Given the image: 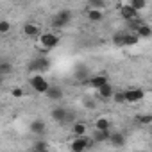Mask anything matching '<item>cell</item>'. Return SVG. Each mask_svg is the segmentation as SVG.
I'll use <instances>...</instances> for the list:
<instances>
[{"label":"cell","instance_id":"27","mask_svg":"<svg viewBox=\"0 0 152 152\" xmlns=\"http://www.w3.org/2000/svg\"><path fill=\"white\" fill-rule=\"evenodd\" d=\"M113 100H115V102H118V104H125V93H124V91H115Z\"/></svg>","mask_w":152,"mask_h":152},{"label":"cell","instance_id":"3","mask_svg":"<svg viewBox=\"0 0 152 152\" xmlns=\"http://www.w3.org/2000/svg\"><path fill=\"white\" fill-rule=\"evenodd\" d=\"M70 22H72V11H70V9H61V11H57V15L54 16L52 25H54L56 29H63V27H66Z\"/></svg>","mask_w":152,"mask_h":152},{"label":"cell","instance_id":"4","mask_svg":"<svg viewBox=\"0 0 152 152\" xmlns=\"http://www.w3.org/2000/svg\"><path fill=\"white\" fill-rule=\"evenodd\" d=\"M120 15H122V18L125 20V22H129V23H134V25H138L141 20H140V11H136L134 7H131V6H122L120 7Z\"/></svg>","mask_w":152,"mask_h":152},{"label":"cell","instance_id":"9","mask_svg":"<svg viewBox=\"0 0 152 152\" xmlns=\"http://www.w3.org/2000/svg\"><path fill=\"white\" fill-rule=\"evenodd\" d=\"M95 91H97V99H100V100H113V97H115V88L109 83H106L104 86L97 88Z\"/></svg>","mask_w":152,"mask_h":152},{"label":"cell","instance_id":"28","mask_svg":"<svg viewBox=\"0 0 152 152\" xmlns=\"http://www.w3.org/2000/svg\"><path fill=\"white\" fill-rule=\"evenodd\" d=\"M11 95H13L15 99H22V97H23V90H22L20 86H15V88L11 90Z\"/></svg>","mask_w":152,"mask_h":152},{"label":"cell","instance_id":"2","mask_svg":"<svg viewBox=\"0 0 152 152\" xmlns=\"http://www.w3.org/2000/svg\"><path fill=\"white\" fill-rule=\"evenodd\" d=\"M29 84H31V88H32L36 93H39V95H45V93L48 91V88H50V83L43 77V73L32 75V77L29 79Z\"/></svg>","mask_w":152,"mask_h":152},{"label":"cell","instance_id":"21","mask_svg":"<svg viewBox=\"0 0 152 152\" xmlns=\"http://www.w3.org/2000/svg\"><path fill=\"white\" fill-rule=\"evenodd\" d=\"M32 150H38V152H43V150H48V143L43 140V138H38L34 143H32Z\"/></svg>","mask_w":152,"mask_h":152},{"label":"cell","instance_id":"18","mask_svg":"<svg viewBox=\"0 0 152 152\" xmlns=\"http://www.w3.org/2000/svg\"><path fill=\"white\" fill-rule=\"evenodd\" d=\"M109 141H111V145H113V147H116V148H122V147L125 145V136H124L122 132H111V138H109Z\"/></svg>","mask_w":152,"mask_h":152},{"label":"cell","instance_id":"12","mask_svg":"<svg viewBox=\"0 0 152 152\" xmlns=\"http://www.w3.org/2000/svg\"><path fill=\"white\" fill-rule=\"evenodd\" d=\"M72 134L73 136H86L88 134V124L83 120H75L72 124Z\"/></svg>","mask_w":152,"mask_h":152},{"label":"cell","instance_id":"26","mask_svg":"<svg viewBox=\"0 0 152 152\" xmlns=\"http://www.w3.org/2000/svg\"><path fill=\"white\" fill-rule=\"evenodd\" d=\"M113 43H115L116 47H124V32H116V34L113 36Z\"/></svg>","mask_w":152,"mask_h":152},{"label":"cell","instance_id":"13","mask_svg":"<svg viewBox=\"0 0 152 152\" xmlns=\"http://www.w3.org/2000/svg\"><path fill=\"white\" fill-rule=\"evenodd\" d=\"M29 129H31V132L34 136H43L47 132V124L43 120H32L31 125H29Z\"/></svg>","mask_w":152,"mask_h":152},{"label":"cell","instance_id":"25","mask_svg":"<svg viewBox=\"0 0 152 152\" xmlns=\"http://www.w3.org/2000/svg\"><path fill=\"white\" fill-rule=\"evenodd\" d=\"M9 72H11V63H9V61H2V63H0V73L6 75V73H9Z\"/></svg>","mask_w":152,"mask_h":152},{"label":"cell","instance_id":"5","mask_svg":"<svg viewBox=\"0 0 152 152\" xmlns=\"http://www.w3.org/2000/svg\"><path fill=\"white\" fill-rule=\"evenodd\" d=\"M29 70L31 72H36V73H45V72H48L50 70V61L47 59V57H36V59H32L31 63H29Z\"/></svg>","mask_w":152,"mask_h":152},{"label":"cell","instance_id":"22","mask_svg":"<svg viewBox=\"0 0 152 152\" xmlns=\"http://www.w3.org/2000/svg\"><path fill=\"white\" fill-rule=\"evenodd\" d=\"M136 122L141 124V125H148V124H152V115L150 113H141V115L136 116Z\"/></svg>","mask_w":152,"mask_h":152},{"label":"cell","instance_id":"23","mask_svg":"<svg viewBox=\"0 0 152 152\" xmlns=\"http://www.w3.org/2000/svg\"><path fill=\"white\" fill-rule=\"evenodd\" d=\"M88 7H97V9H106V2L104 0H90Z\"/></svg>","mask_w":152,"mask_h":152},{"label":"cell","instance_id":"29","mask_svg":"<svg viewBox=\"0 0 152 152\" xmlns=\"http://www.w3.org/2000/svg\"><path fill=\"white\" fill-rule=\"evenodd\" d=\"M84 106H88V107H91V109H93V107H95V102H93L91 99H88V100H84Z\"/></svg>","mask_w":152,"mask_h":152},{"label":"cell","instance_id":"20","mask_svg":"<svg viewBox=\"0 0 152 152\" xmlns=\"http://www.w3.org/2000/svg\"><path fill=\"white\" fill-rule=\"evenodd\" d=\"M109 138H111V129H106V131H99V129H95V136H93V140L95 141H109Z\"/></svg>","mask_w":152,"mask_h":152},{"label":"cell","instance_id":"11","mask_svg":"<svg viewBox=\"0 0 152 152\" xmlns=\"http://www.w3.org/2000/svg\"><path fill=\"white\" fill-rule=\"evenodd\" d=\"M66 115H68V109H64V107H54V109L50 111L52 120H54L56 124H59V125H64V122H66Z\"/></svg>","mask_w":152,"mask_h":152},{"label":"cell","instance_id":"1","mask_svg":"<svg viewBox=\"0 0 152 152\" xmlns=\"http://www.w3.org/2000/svg\"><path fill=\"white\" fill-rule=\"evenodd\" d=\"M59 36L54 34V32H41V36L38 38V47L43 50V52H48V50H54L57 45H59Z\"/></svg>","mask_w":152,"mask_h":152},{"label":"cell","instance_id":"6","mask_svg":"<svg viewBox=\"0 0 152 152\" xmlns=\"http://www.w3.org/2000/svg\"><path fill=\"white\" fill-rule=\"evenodd\" d=\"M88 147H90L88 136H73V140L70 141V150L72 152H83Z\"/></svg>","mask_w":152,"mask_h":152},{"label":"cell","instance_id":"16","mask_svg":"<svg viewBox=\"0 0 152 152\" xmlns=\"http://www.w3.org/2000/svg\"><path fill=\"white\" fill-rule=\"evenodd\" d=\"M45 97L50 99V100H61V99H63V90H61L59 86H52V84H50V88H48V91L45 93Z\"/></svg>","mask_w":152,"mask_h":152},{"label":"cell","instance_id":"7","mask_svg":"<svg viewBox=\"0 0 152 152\" xmlns=\"http://www.w3.org/2000/svg\"><path fill=\"white\" fill-rule=\"evenodd\" d=\"M124 93H125V104H134L145 99V91L141 88H129Z\"/></svg>","mask_w":152,"mask_h":152},{"label":"cell","instance_id":"8","mask_svg":"<svg viewBox=\"0 0 152 152\" xmlns=\"http://www.w3.org/2000/svg\"><path fill=\"white\" fill-rule=\"evenodd\" d=\"M84 15H86L88 22H91V23H100V22L104 20V9H97V7H86Z\"/></svg>","mask_w":152,"mask_h":152},{"label":"cell","instance_id":"19","mask_svg":"<svg viewBox=\"0 0 152 152\" xmlns=\"http://www.w3.org/2000/svg\"><path fill=\"white\" fill-rule=\"evenodd\" d=\"M95 129L99 131H106V129H111V120L107 116H99L95 120Z\"/></svg>","mask_w":152,"mask_h":152},{"label":"cell","instance_id":"17","mask_svg":"<svg viewBox=\"0 0 152 152\" xmlns=\"http://www.w3.org/2000/svg\"><path fill=\"white\" fill-rule=\"evenodd\" d=\"M88 83H90V86L91 88H100V86H104L106 83H109L107 81V77H106V75H93V77H90L88 79Z\"/></svg>","mask_w":152,"mask_h":152},{"label":"cell","instance_id":"15","mask_svg":"<svg viewBox=\"0 0 152 152\" xmlns=\"http://www.w3.org/2000/svg\"><path fill=\"white\" fill-rule=\"evenodd\" d=\"M140 36L136 32H124V47H134L140 43Z\"/></svg>","mask_w":152,"mask_h":152},{"label":"cell","instance_id":"24","mask_svg":"<svg viewBox=\"0 0 152 152\" xmlns=\"http://www.w3.org/2000/svg\"><path fill=\"white\" fill-rule=\"evenodd\" d=\"M9 31H11V23H9L7 20H2V22H0V34L6 36Z\"/></svg>","mask_w":152,"mask_h":152},{"label":"cell","instance_id":"10","mask_svg":"<svg viewBox=\"0 0 152 152\" xmlns=\"http://www.w3.org/2000/svg\"><path fill=\"white\" fill-rule=\"evenodd\" d=\"M23 34L27 36V38H39L41 36V27L38 25V23H34V22H27V23H23Z\"/></svg>","mask_w":152,"mask_h":152},{"label":"cell","instance_id":"14","mask_svg":"<svg viewBox=\"0 0 152 152\" xmlns=\"http://www.w3.org/2000/svg\"><path fill=\"white\" fill-rule=\"evenodd\" d=\"M136 29H134V32L140 36V38H152V27L148 25V23H143V22H140L138 25H134Z\"/></svg>","mask_w":152,"mask_h":152}]
</instances>
